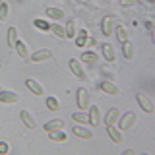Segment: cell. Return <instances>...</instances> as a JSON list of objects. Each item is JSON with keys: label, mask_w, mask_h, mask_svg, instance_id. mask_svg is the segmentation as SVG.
<instances>
[{"label": "cell", "mask_w": 155, "mask_h": 155, "mask_svg": "<svg viewBox=\"0 0 155 155\" xmlns=\"http://www.w3.org/2000/svg\"><path fill=\"white\" fill-rule=\"evenodd\" d=\"M116 122H118V126H116V128L122 130V132H126V130H130V128L136 124V114L132 113V110H126L124 114L118 116V120H116Z\"/></svg>", "instance_id": "6da1fadb"}, {"label": "cell", "mask_w": 155, "mask_h": 155, "mask_svg": "<svg viewBox=\"0 0 155 155\" xmlns=\"http://www.w3.org/2000/svg\"><path fill=\"white\" fill-rule=\"evenodd\" d=\"M136 101H138V105H140V109L143 110V113H147V114H153L155 113V105H153V101L149 99L145 93H136Z\"/></svg>", "instance_id": "7a4b0ae2"}, {"label": "cell", "mask_w": 155, "mask_h": 155, "mask_svg": "<svg viewBox=\"0 0 155 155\" xmlns=\"http://www.w3.org/2000/svg\"><path fill=\"white\" fill-rule=\"evenodd\" d=\"M76 105L80 110H87V107H89V91L85 87H80L76 91Z\"/></svg>", "instance_id": "3957f363"}, {"label": "cell", "mask_w": 155, "mask_h": 155, "mask_svg": "<svg viewBox=\"0 0 155 155\" xmlns=\"http://www.w3.org/2000/svg\"><path fill=\"white\" fill-rule=\"evenodd\" d=\"M72 134H74L76 138H80V140H93V132H91L87 126L78 124V122L72 126Z\"/></svg>", "instance_id": "277c9868"}, {"label": "cell", "mask_w": 155, "mask_h": 155, "mask_svg": "<svg viewBox=\"0 0 155 155\" xmlns=\"http://www.w3.org/2000/svg\"><path fill=\"white\" fill-rule=\"evenodd\" d=\"M68 64H70L72 74H74V76L78 78V80H87L85 70H84V66H81V62L78 60V58H70V60H68Z\"/></svg>", "instance_id": "5b68a950"}, {"label": "cell", "mask_w": 155, "mask_h": 155, "mask_svg": "<svg viewBox=\"0 0 155 155\" xmlns=\"http://www.w3.org/2000/svg\"><path fill=\"white\" fill-rule=\"evenodd\" d=\"M19 101V95L12 89H0V103L2 105H14Z\"/></svg>", "instance_id": "8992f818"}, {"label": "cell", "mask_w": 155, "mask_h": 155, "mask_svg": "<svg viewBox=\"0 0 155 155\" xmlns=\"http://www.w3.org/2000/svg\"><path fill=\"white\" fill-rule=\"evenodd\" d=\"M87 124H93L97 126L101 122V110H99V105H91V107H87Z\"/></svg>", "instance_id": "52a82bcc"}, {"label": "cell", "mask_w": 155, "mask_h": 155, "mask_svg": "<svg viewBox=\"0 0 155 155\" xmlns=\"http://www.w3.org/2000/svg\"><path fill=\"white\" fill-rule=\"evenodd\" d=\"M25 87L29 91H31L33 95H37V97H41L43 93H45V89H43V85L39 84V81L35 80V78H27L25 80Z\"/></svg>", "instance_id": "ba28073f"}, {"label": "cell", "mask_w": 155, "mask_h": 155, "mask_svg": "<svg viewBox=\"0 0 155 155\" xmlns=\"http://www.w3.org/2000/svg\"><path fill=\"white\" fill-rule=\"evenodd\" d=\"M101 33L105 37H109L110 33H114V21H113V16H105L101 19Z\"/></svg>", "instance_id": "9c48e42d"}, {"label": "cell", "mask_w": 155, "mask_h": 155, "mask_svg": "<svg viewBox=\"0 0 155 155\" xmlns=\"http://www.w3.org/2000/svg\"><path fill=\"white\" fill-rule=\"evenodd\" d=\"M107 134H109V138L113 140L114 143H122V140H124L122 130H118L114 124H107Z\"/></svg>", "instance_id": "30bf717a"}, {"label": "cell", "mask_w": 155, "mask_h": 155, "mask_svg": "<svg viewBox=\"0 0 155 155\" xmlns=\"http://www.w3.org/2000/svg\"><path fill=\"white\" fill-rule=\"evenodd\" d=\"M51 56H52V51H48V48H41V51H37V52L31 54V62H35V64H39V62H47Z\"/></svg>", "instance_id": "8fae6325"}, {"label": "cell", "mask_w": 155, "mask_h": 155, "mask_svg": "<svg viewBox=\"0 0 155 155\" xmlns=\"http://www.w3.org/2000/svg\"><path fill=\"white\" fill-rule=\"evenodd\" d=\"M101 54H103V58L107 62H114L116 60V54H114V48L110 43H103L101 45Z\"/></svg>", "instance_id": "7c38bea8"}, {"label": "cell", "mask_w": 155, "mask_h": 155, "mask_svg": "<svg viewBox=\"0 0 155 155\" xmlns=\"http://www.w3.org/2000/svg\"><path fill=\"white\" fill-rule=\"evenodd\" d=\"M101 89H103L105 93H109V95H120V87L116 85L114 81H109V80L101 81Z\"/></svg>", "instance_id": "4fadbf2b"}, {"label": "cell", "mask_w": 155, "mask_h": 155, "mask_svg": "<svg viewBox=\"0 0 155 155\" xmlns=\"http://www.w3.org/2000/svg\"><path fill=\"white\" fill-rule=\"evenodd\" d=\"M19 118H21V122H23L25 128H29V130L35 128V118H33V114L29 113V110H21V113H19Z\"/></svg>", "instance_id": "5bb4252c"}, {"label": "cell", "mask_w": 155, "mask_h": 155, "mask_svg": "<svg viewBox=\"0 0 155 155\" xmlns=\"http://www.w3.org/2000/svg\"><path fill=\"white\" fill-rule=\"evenodd\" d=\"M97 60H99V54H97L95 51H85V52H81V56H80V62H85V64H91V66H93Z\"/></svg>", "instance_id": "9a60e30c"}, {"label": "cell", "mask_w": 155, "mask_h": 155, "mask_svg": "<svg viewBox=\"0 0 155 155\" xmlns=\"http://www.w3.org/2000/svg\"><path fill=\"white\" fill-rule=\"evenodd\" d=\"M45 16L51 18V19H54V21H60L66 14H64V10H60V8H47L45 10Z\"/></svg>", "instance_id": "2e32d148"}, {"label": "cell", "mask_w": 155, "mask_h": 155, "mask_svg": "<svg viewBox=\"0 0 155 155\" xmlns=\"http://www.w3.org/2000/svg\"><path fill=\"white\" fill-rule=\"evenodd\" d=\"M114 33H116V39L120 41V45L126 41H130V33H128V29H126L124 25H116L114 27Z\"/></svg>", "instance_id": "e0dca14e"}, {"label": "cell", "mask_w": 155, "mask_h": 155, "mask_svg": "<svg viewBox=\"0 0 155 155\" xmlns=\"http://www.w3.org/2000/svg\"><path fill=\"white\" fill-rule=\"evenodd\" d=\"M33 25H35L39 31H45V33H51V25L52 23L48 21V18L47 19H41V18H37V19H33Z\"/></svg>", "instance_id": "ac0fdd59"}, {"label": "cell", "mask_w": 155, "mask_h": 155, "mask_svg": "<svg viewBox=\"0 0 155 155\" xmlns=\"http://www.w3.org/2000/svg\"><path fill=\"white\" fill-rule=\"evenodd\" d=\"M48 134V138L52 140V142H66L68 140V136H66V132H64V128H60V130H52V132H47Z\"/></svg>", "instance_id": "d6986e66"}, {"label": "cell", "mask_w": 155, "mask_h": 155, "mask_svg": "<svg viewBox=\"0 0 155 155\" xmlns=\"http://www.w3.org/2000/svg\"><path fill=\"white\" fill-rule=\"evenodd\" d=\"M14 48H16V52H18V56H19V58H23V60H27V58H29L27 45H25L23 41H19V39H18V41H16V47H14Z\"/></svg>", "instance_id": "ffe728a7"}, {"label": "cell", "mask_w": 155, "mask_h": 155, "mask_svg": "<svg viewBox=\"0 0 155 155\" xmlns=\"http://www.w3.org/2000/svg\"><path fill=\"white\" fill-rule=\"evenodd\" d=\"M118 116H120V110L118 109H109L107 110V114H105V124H116V120H118Z\"/></svg>", "instance_id": "44dd1931"}, {"label": "cell", "mask_w": 155, "mask_h": 155, "mask_svg": "<svg viewBox=\"0 0 155 155\" xmlns=\"http://www.w3.org/2000/svg\"><path fill=\"white\" fill-rule=\"evenodd\" d=\"M45 128V132H52V130H60V128H64V122H62L60 118H52V120H48V122L43 126Z\"/></svg>", "instance_id": "7402d4cb"}, {"label": "cell", "mask_w": 155, "mask_h": 155, "mask_svg": "<svg viewBox=\"0 0 155 155\" xmlns=\"http://www.w3.org/2000/svg\"><path fill=\"white\" fill-rule=\"evenodd\" d=\"M16 41H18V27L10 25L8 27V47L14 48V47H16Z\"/></svg>", "instance_id": "603a6c76"}, {"label": "cell", "mask_w": 155, "mask_h": 155, "mask_svg": "<svg viewBox=\"0 0 155 155\" xmlns=\"http://www.w3.org/2000/svg\"><path fill=\"white\" fill-rule=\"evenodd\" d=\"M87 37H89V33H87L85 29H80V31L76 33V37H74V41H76V47H85V43H87Z\"/></svg>", "instance_id": "cb8c5ba5"}, {"label": "cell", "mask_w": 155, "mask_h": 155, "mask_svg": "<svg viewBox=\"0 0 155 155\" xmlns=\"http://www.w3.org/2000/svg\"><path fill=\"white\" fill-rule=\"evenodd\" d=\"M64 33H66V39H74L76 37V21L74 19H68V23H66V27H64Z\"/></svg>", "instance_id": "d4e9b609"}, {"label": "cell", "mask_w": 155, "mask_h": 155, "mask_svg": "<svg viewBox=\"0 0 155 155\" xmlns=\"http://www.w3.org/2000/svg\"><path fill=\"white\" fill-rule=\"evenodd\" d=\"M122 54H124L126 60H132V58H134V45L130 41L122 43Z\"/></svg>", "instance_id": "484cf974"}, {"label": "cell", "mask_w": 155, "mask_h": 155, "mask_svg": "<svg viewBox=\"0 0 155 155\" xmlns=\"http://www.w3.org/2000/svg\"><path fill=\"white\" fill-rule=\"evenodd\" d=\"M72 118H74V122H78V124H87V113L85 110H76V113L72 114Z\"/></svg>", "instance_id": "4316f807"}, {"label": "cell", "mask_w": 155, "mask_h": 155, "mask_svg": "<svg viewBox=\"0 0 155 155\" xmlns=\"http://www.w3.org/2000/svg\"><path fill=\"white\" fill-rule=\"evenodd\" d=\"M51 31L54 33V35L58 37V39H66V33H64V27L60 25V23H52L51 25Z\"/></svg>", "instance_id": "83f0119b"}, {"label": "cell", "mask_w": 155, "mask_h": 155, "mask_svg": "<svg viewBox=\"0 0 155 155\" xmlns=\"http://www.w3.org/2000/svg\"><path fill=\"white\" fill-rule=\"evenodd\" d=\"M47 109L52 110V113L60 109V105H58V99H56V97H47Z\"/></svg>", "instance_id": "f1b7e54d"}, {"label": "cell", "mask_w": 155, "mask_h": 155, "mask_svg": "<svg viewBox=\"0 0 155 155\" xmlns=\"http://www.w3.org/2000/svg\"><path fill=\"white\" fill-rule=\"evenodd\" d=\"M8 12H10L8 4L2 2V4H0V21H6V19H8Z\"/></svg>", "instance_id": "f546056e"}, {"label": "cell", "mask_w": 155, "mask_h": 155, "mask_svg": "<svg viewBox=\"0 0 155 155\" xmlns=\"http://www.w3.org/2000/svg\"><path fill=\"white\" fill-rule=\"evenodd\" d=\"M120 4H122L124 8H130V6H136V4H140V0H120Z\"/></svg>", "instance_id": "4dcf8cb0"}, {"label": "cell", "mask_w": 155, "mask_h": 155, "mask_svg": "<svg viewBox=\"0 0 155 155\" xmlns=\"http://www.w3.org/2000/svg\"><path fill=\"white\" fill-rule=\"evenodd\" d=\"M85 47H89L91 51H93V47H97V39H95V37H87V43H85Z\"/></svg>", "instance_id": "1f68e13d"}, {"label": "cell", "mask_w": 155, "mask_h": 155, "mask_svg": "<svg viewBox=\"0 0 155 155\" xmlns=\"http://www.w3.org/2000/svg\"><path fill=\"white\" fill-rule=\"evenodd\" d=\"M10 151V145L6 142H0V155H6Z\"/></svg>", "instance_id": "d6a6232c"}, {"label": "cell", "mask_w": 155, "mask_h": 155, "mask_svg": "<svg viewBox=\"0 0 155 155\" xmlns=\"http://www.w3.org/2000/svg\"><path fill=\"white\" fill-rule=\"evenodd\" d=\"M145 27H147L149 31H151V29H153V23H151V21H145Z\"/></svg>", "instance_id": "836d02e7"}, {"label": "cell", "mask_w": 155, "mask_h": 155, "mask_svg": "<svg viewBox=\"0 0 155 155\" xmlns=\"http://www.w3.org/2000/svg\"><path fill=\"white\" fill-rule=\"evenodd\" d=\"M2 2H4V0H0V4H2Z\"/></svg>", "instance_id": "e575fe53"}, {"label": "cell", "mask_w": 155, "mask_h": 155, "mask_svg": "<svg viewBox=\"0 0 155 155\" xmlns=\"http://www.w3.org/2000/svg\"><path fill=\"white\" fill-rule=\"evenodd\" d=\"M0 89H2V87H0Z\"/></svg>", "instance_id": "d590c367"}]
</instances>
